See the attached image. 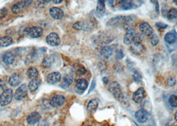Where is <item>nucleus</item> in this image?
<instances>
[{
    "label": "nucleus",
    "mask_w": 177,
    "mask_h": 126,
    "mask_svg": "<svg viewBox=\"0 0 177 126\" xmlns=\"http://www.w3.org/2000/svg\"><path fill=\"white\" fill-rule=\"evenodd\" d=\"M141 38L139 35L136 33V31L130 29L128 30L124 37V43L126 45L133 44L135 43H140Z\"/></svg>",
    "instance_id": "obj_1"
},
{
    "label": "nucleus",
    "mask_w": 177,
    "mask_h": 126,
    "mask_svg": "<svg viewBox=\"0 0 177 126\" xmlns=\"http://www.w3.org/2000/svg\"><path fill=\"white\" fill-rule=\"evenodd\" d=\"M109 92L117 100L121 101L124 99V95L120 85L117 82H113L109 86Z\"/></svg>",
    "instance_id": "obj_2"
},
{
    "label": "nucleus",
    "mask_w": 177,
    "mask_h": 126,
    "mask_svg": "<svg viewBox=\"0 0 177 126\" xmlns=\"http://www.w3.org/2000/svg\"><path fill=\"white\" fill-rule=\"evenodd\" d=\"M13 97H14V93L11 89L5 90L0 96V105L2 106H8L11 103Z\"/></svg>",
    "instance_id": "obj_3"
},
{
    "label": "nucleus",
    "mask_w": 177,
    "mask_h": 126,
    "mask_svg": "<svg viewBox=\"0 0 177 126\" xmlns=\"http://www.w3.org/2000/svg\"><path fill=\"white\" fill-rule=\"evenodd\" d=\"M28 86L26 85H22L17 89L14 94V98L17 101H20L24 99L27 95Z\"/></svg>",
    "instance_id": "obj_4"
},
{
    "label": "nucleus",
    "mask_w": 177,
    "mask_h": 126,
    "mask_svg": "<svg viewBox=\"0 0 177 126\" xmlns=\"http://www.w3.org/2000/svg\"><path fill=\"white\" fill-rule=\"evenodd\" d=\"M65 102V98L63 95L57 94L53 96L50 99V105L54 108L61 107Z\"/></svg>",
    "instance_id": "obj_5"
},
{
    "label": "nucleus",
    "mask_w": 177,
    "mask_h": 126,
    "mask_svg": "<svg viewBox=\"0 0 177 126\" xmlns=\"http://www.w3.org/2000/svg\"><path fill=\"white\" fill-rule=\"evenodd\" d=\"M32 3V1H24V2H18L17 4L14 5L12 8L11 11L13 14H20L21 12L24 10V9L27 7L28 5H30Z\"/></svg>",
    "instance_id": "obj_6"
},
{
    "label": "nucleus",
    "mask_w": 177,
    "mask_h": 126,
    "mask_svg": "<svg viewBox=\"0 0 177 126\" xmlns=\"http://www.w3.org/2000/svg\"><path fill=\"white\" fill-rule=\"evenodd\" d=\"M46 41L48 45L52 47H57L61 43L60 37L56 33H51L46 37Z\"/></svg>",
    "instance_id": "obj_7"
},
{
    "label": "nucleus",
    "mask_w": 177,
    "mask_h": 126,
    "mask_svg": "<svg viewBox=\"0 0 177 126\" xmlns=\"http://www.w3.org/2000/svg\"><path fill=\"white\" fill-rule=\"evenodd\" d=\"M61 79V75L60 72H54L48 74L47 76V82L50 85H55L58 83Z\"/></svg>",
    "instance_id": "obj_8"
},
{
    "label": "nucleus",
    "mask_w": 177,
    "mask_h": 126,
    "mask_svg": "<svg viewBox=\"0 0 177 126\" xmlns=\"http://www.w3.org/2000/svg\"><path fill=\"white\" fill-rule=\"evenodd\" d=\"M140 32L147 37H150L153 34V30L150 25L146 22H143L139 25Z\"/></svg>",
    "instance_id": "obj_9"
},
{
    "label": "nucleus",
    "mask_w": 177,
    "mask_h": 126,
    "mask_svg": "<svg viewBox=\"0 0 177 126\" xmlns=\"http://www.w3.org/2000/svg\"><path fill=\"white\" fill-rule=\"evenodd\" d=\"M22 81V76L19 73H15L9 79V85L12 87H16L20 85Z\"/></svg>",
    "instance_id": "obj_10"
},
{
    "label": "nucleus",
    "mask_w": 177,
    "mask_h": 126,
    "mask_svg": "<svg viewBox=\"0 0 177 126\" xmlns=\"http://www.w3.org/2000/svg\"><path fill=\"white\" fill-rule=\"evenodd\" d=\"M145 97V90L142 87L138 88L136 92L133 93V99L137 103H140Z\"/></svg>",
    "instance_id": "obj_11"
},
{
    "label": "nucleus",
    "mask_w": 177,
    "mask_h": 126,
    "mask_svg": "<svg viewBox=\"0 0 177 126\" xmlns=\"http://www.w3.org/2000/svg\"><path fill=\"white\" fill-rule=\"evenodd\" d=\"M43 29L39 27H33L28 30V35L32 38H39L43 34Z\"/></svg>",
    "instance_id": "obj_12"
},
{
    "label": "nucleus",
    "mask_w": 177,
    "mask_h": 126,
    "mask_svg": "<svg viewBox=\"0 0 177 126\" xmlns=\"http://www.w3.org/2000/svg\"><path fill=\"white\" fill-rule=\"evenodd\" d=\"M40 119H41L40 114L37 112H32L31 114H30L27 116V122L28 124L33 125H35V124H37V123L40 120Z\"/></svg>",
    "instance_id": "obj_13"
},
{
    "label": "nucleus",
    "mask_w": 177,
    "mask_h": 126,
    "mask_svg": "<svg viewBox=\"0 0 177 126\" xmlns=\"http://www.w3.org/2000/svg\"><path fill=\"white\" fill-rule=\"evenodd\" d=\"M50 14L51 16V17L59 20V19H61L63 17L64 13L60 8L53 7L50 9Z\"/></svg>",
    "instance_id": "obj_14"
},
{
    "label": "nucleus",
    "mask_w": 177,
    "mask_h": 126,
    "mask_svg": "<svg viewBox=\"0 0 177 126\" xmlns=\"http://www.w3.org/2000/svg\"><path fill=\"white\" fill-rule=\"evenodd\" d=\"M130 50L133 54H137V55H140V54L145 52V48L140 43H133L131 46Z\"/></svg>",
    "instance_id": "obj_15"
},
{
    "label": "nucleus",
    "mask_w": 177,
    "mask_h": 126,
    "mask_svg": "<svg viewBox=\"0 0 177 126\" xmlns=\"http://www.w3.org/2000/svg\"><path fill=\"white\" fill-rule=\"evenodd\" d=\"M135 118L139 122L145 123L148 119V114L145 110L140 109L135 113Z\"/></svg>",
    "instance_id": "obj_16"
},
{
    "label": "nucleus",
    "mask_w": 177,
    "mask_h": 126,
    "mask_svg": "<svg viewBox=\"0 0 177 126\" xmlns=\"http://www.w3.org/2000/svg\"><path fill=\"white\" fill-rule=\"evenodd\" d=\"M105 12V6L104 1H98L96 9V15L99 18L103 17Z\"/></svg>",
    "instance_id": "obj_17"
},
{
    "label": "nucleus",
    "mask_w": 177,
    "mask_h": 126,
    "mask_svg": "<svg viewBox=\"0 0 177 126\" xmlns=\"http://www.w3.org/2000/svg\"><path fill=\"white\" fill-rule=\"evenodd\" d=\"M3 62H4L5 64L8 65H10L14 63L15 61V56L11 52H6L4 56L2 57Z\"/></svg>",
    "instance_id": "obj_18"
},
{
    "label": "nucleus",
    "mask_w": 177,
    "mask_h": 126,
    "mask_svg": "<svg viewBox=\"0 0 177 126\" xmlns=\"http://www.w3.org/2000/svg\"><path fill=\"white\" fill-rule=\"evenodd\" d=\"M41 85V80L38 78L32 79L30 82H29L28 85V89L30 90L31 92H35L37 90L39 86Z\"/></svg>",
    "instance_id": "obj_19"
},
{
    "label": "nucleus",
    "mask_w": 177,
    "mask_h": 126,
    "mask_svg": "<svg viewBox=\"0 0 177 126\" xmlns=\"http://www.w3.org/2000/svg\"><path fill=\"white\" fill-rule=\"evenodd\" d=\"M13 43V38L10 36H5L0 38V48L8 47Z\"/></svg>",
    "instance_id": "obj_20"
},
{
    "label": "nucleus",
    "mask_w": 177,
    "mask_h": 126,
    "mask_svg": "<svg viewBox=\"0 0 177 126\" xmlns=\"http://www.w3.org/2000/svg\"><path fill=\"white\" fill-rule=\"evenodd\" d=\"M88 86V82L85 79H79L76 82V88L80 91H85Z\"/></svg>",
    "instance_id": "obj_21"
},
{
    "label": "nucleus",
    "mask_w": 177,
    "mask_h": 126,
    "mask_svg": "<svg viewBox=\"0 0 177 126\" xmlns=\"http://www.w3.org/2000/svg\"><path fill=\"white\" fill-rule=\"evenodd\" d=\"M165 40L169 44L175 43L176 41V35L173 32H169L165 35Z\"/></svg>",
    "instance_id": "obj_22"
},
{
    "label": "nucleus",
    "mask_w": 177,
    "mask_h": 126,
    "mask_svg": "<svg viewBox=\"0 0 177 126\" xmlns=\"http://www.w3.org/2000/svg\"><path fill=\"white\" fill-rule=\"evenodd\" d=\"M26 74H27V76L29 78H30L31 80L37 78V76H38V70L36 68L30 67L27 70Z\"/></svg>",
    "instance_id": "obj_23"
},
{
    "label": "nucleus",
    "mask_w": 177,
    "mask_h": 126,
    "mask_svg": "<svg viewBox=\"0 0 177 126\" xmlns=\"http://www.w3.org/2000/svg\"><path fill=\"white\" fill-rule=\"evenodd\" d=\"M98 106H99V102L97 100L95 99L91 100L87 104V109L88 111L93 112L97 110Z\"/></svg>",
    "instance_id": "obj_24"
},
{
    "label": "nucleus",
    "mask_w": 177,
    "mask_h": 126,
    "mask_svg": "<svg viewBox=\"0 0 177 126\" xmlns=\"http://www.w3.org/2000/svg\"><path fill=\"white\" fill-rule=\"evenodd\" d=\"M101 54L105 59H109L111 56V54H112V49L109 46H105L101 48Z\"/></svg>",
    "instance_id": "obj_25"
},
{
    "label": "nucleus",
    "mask_w": 177,
    "mask_h": 126,
    "mask_svg": "<svg viewBox=\"0 0 177 126\" xmlns=\"http://www.w3.org/2000/svg\"><path fill=\"white\" fill-rule=\"evenodd\" d=\"M73 83V78L70 75H65L63 79V82H62V86L65 88H68L71 84Z\"/></svg>",
    "instance_id": "obj_26"
},
{
    "label": "nucleus",
    "mask_w": 177,
    "mask_h": 126,
    "mask_svg": "<svg viewBox=\"0 0 177 126\" xmlns=\"http://www.w3.org/2000/svg\"><path fill=\"white\" fill-rule=\"evenodd\" d=\"M53 58L51 56H47L45 58L43 61L42 63V65L45 69H49L52 65V63H53Z\"/></svg>",
    "instance_id": "obj_27"
},
{
    "label": "nucleus",
    "mask_w": 177,
    "mask_h": 126,
    "mask_svg": "<svg viewBox=\"0 0 177 126\" xmlns=\"http://www.w3.org/2000/svg\"><path fill=\"white\" fill-rule=\"evenodd\" d=\"M166 17L169 20H175L177 18V10L175 8L170 9L167 13Z\"/></svg>",
    "instance_id": "obj_28"
},
{
    "label": "nucleus",
    "mask_w": 177,
    "mask_h": 126,
    "mask_svg": "<svg viewBox=\"0 0 177 126\" xmlns=\"http://www.w3.org/2000/svg\"><path fill=\"white\" fill-rule=\"evenodd\" d=\"M121 8L124 10H128L133 8V4L131 2L129 1H121Z\"/></svg>",
    "instance_id": "obj_29"
},
{
    "label": "nucleus",
    "mask_w": 177,
    "mask_h": 126,
    "mask_svg": "<svg viewBox=\"0 0 177 126\" xmlns=\"http://www.w3.org/2000/svg\"><path fill=\"white\" fill-rule=\"evenodd\" d=\"M85 26H86V25H85L84 22H81V21H79L75 23V24L73 25V28L74 29L77 30V31H81L83 30L85 31Z\"/></svg>",
    "instance_id": "obj_30"
},
{
    "label": "nucleus",
    "mask_w": 177,
    "mask_h": 126,
    "mask_svg": "<svg viewBox=\"0 0 177 126\" xmlns=\"http://www.w3.org/2000/svg\"><path fill=\"white\" fill-rule=\"evenodd\" d=\"M170 105L173 108H177V96L175 95H172L170 96L169 99Z\"/></svg>",
    "instance_id": "obj_31"
},
{
    "label": "nucleus",
    "mask_w": 177,
    "mask_h": 126,
    "mask_svg": "<svg viewBox=\"0 0 177 126\" xmlns=\"http://www.w3.org/2000/svg\"><path fill=\"white\" fill-rule=\"evenodd\" d=\"M149 37H150V43H151L153 46H156V45L159 43V38L156 36V35L153 33L151 36Z\"/></svg>",
    "instance_id": "obj_32"
},
{
    "label": "nucleus",
    "mask_w": 177,
    "mask_h": 126,
    "mask_svg": "<svg viewBox=\"0 0 177 126\" xmlns=\"http://www.w3.org/2000/svg\"><path fill=\"white\" fill-rule=\"evenodd\" d=\"M8 14V11L5 8L0 9V19L5 18L6 16H7Z\"/></svg>",
    "instance_id": "obj_33"
},
{
    "label": "nucleus",
    "mask_w": 177,
    "mask_h": 126,
    "mask_svg": "<svg viewBox=\"0 0 177 126\" xmlns=\"http://www.w3.org/2000/svg\"><path fill=\"white\" fill-rule=\"evenodd\" d=\"M77 72L79 74H85V73H86L87 71L86 70H85L84 66L79 65V66L77 67Z\"/></svg>",
    "instance_id": "obj_34"
},
{
    "label": "nucleus",
    "mask_w": 177,
    "mask_h": 126,
    "mask_svg": "<svg viewBox=\"0 0 177 126\" xmlns=\"http://www.w3.org/2000/svg\"><path fill=\"white\" fill-rule=\"evenodd\" d=\"M167 84H168V85L169 86H175L176 84V80L172 78V77H169L168 80H167Z\"/></svg>",
    "instance_id": "obj_35"
},
{
    "label": "nucleus",
    "mask_w": 177,
    "mask_h": 126,
    "mask_svg": "<svg viewBox=\"0 0 177 126\" xmlns=\"http://www.w3.org/2000/svg\"><path fill=\"white\" fill-rule=\"evenodd\" d=\"M156 26L159 29H166L167 27H168L166 25L163 23H156Z\"/></svg>",
    "instance_id": "obj_36"
},
{
    "label": "nucleus",
    "mask_w": 177,
    "mask_h": 126,
    "mask_svg": "<svg viewBox=\"0 0 177 126\" xmlns=\"http://www.w3.org/2000/svg\"><path fill=\"white\" fill-rule=\"evenodd\" d=\"M123 57H124V54H123L122 51H117V59H123Z\"/></svg>",
    "instance_id": "obj_37"
},
{
    "label": "nucleus",
    "mask_w": 177,
    "mask_h": 126,
    "mask_svg": "<svg viewBox=\"0 0 177 126\" xmlns=\"http://www.w3.org/2000/svg\"><path fill=\"white\" fill-rule=\"evenodd\" d=\"M38 126H49V124H48V123H47V121L43 120V121H41L40 123H39V124Z\"/></svg>",
    "instance_id": "obj_38"
},
{
    "label": "nucleus",
    "mask_w": 177,
    "mask_h": 126,
    "mask_svg": "<svg viewBox=\"0 0 177 126\" xmlns=\"http://www.w3.org/2000/svg\"><path fill=\"white\" fill-rule=\"evenodd\" d=\"M5 82L4 81V80L0 78V88H3V87H4L5 86Z\"/></svg>",
    "instance_id": "obj_39"
},
{
    "label": "nucleus",
    "mask_w": 177,
    "mask_h": 126,
    "mask_svg": "<svg viewBox=\"0 0 177 126\" xmlns=\"http://www.w3.org/2000/svg\"><path fill=\"white\" fill-rule=\"evenodd\" d=\"M103 81L104 82L105 84H107L108 83V81H109V80H108V79L107 78H103Z\"/></svg>",
    "instance_id": "obj_40"
},
{
    "label": "nucleus",
    "mask_w": 177,
    "mask_h": 126,
    "mask_svg": "<svg viewBox=\"0 0 177 126\" xmlns=\"http://www.w3.org/2000/svg\"><path fill=\"white\" fill-rule=\"evenodd\" d=\"M53 2L55 4H60V3H61L62 1L61 0H60V1H53Z\"/></svg>",
    "instance_id": "obj_41"
},
{
    "label": "nucleus",
    "mask_w": 177,
    "mask_h": 126,
    "mask_svg": "<svg viewBox=\"0 0 177 126\" xmlns=\"http://www.w3.org/2000/svg\"><path fill=\"white\" fill-rule=\"evenodd\" d=\"M175 119L176 121H177V112L175 113Z\"/></svg>",
    "instance_id": "obj_42"
},
{
    "label": "nucleus",
    "mask_w": 177,
    "mask_h": 126,
    "mask_svg": "<svg viewBox=\"0 0 177 126\" xmlns=\"http://www.w3.org/2000/svg\"><path fill=\"white\" fill-rule=\"evenodd\" d=\"M174 2H175V4H176V5H177V1H176V0H175V1H174Z\"/></svg>",
    "instance_id": "obj_43"
},
{
    "label": "nucleus",
    "mask_w": 177,
    "mask_h": 126,
    "mask_svg": "<svg viewBox=\"0 0 177 126\" xmlns=\"http://www.w3.org/2000/svg\"><path fill=\"white\" fill-rule=\"evenodd\" d=\"M87 126H91V125H87Z\"/></svg>",
    "instance_id": "obj_44"
}]
</instances>
